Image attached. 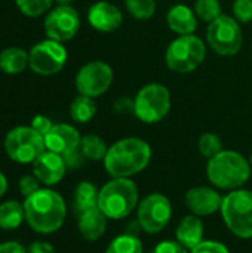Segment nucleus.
Wrapping results in <instances>:
<instances>
[{
    "label": "nucleus",
    "instance_id": "1",
    "mask_svg": "<svg viewBox=\"0 0 252 253\" xmlns=\"http://www.w3.org/2000/svg\"><path fill=\"white\" fill-rule=\"evenodd\" d=\"M151 160V147L135 136L116 141L104 157V168L111 178H131L144 170Z\"/></svg>",
    "mask_w": 252,
    "mask_h": 253
},
{
    "label": "nucleus",
    "instance_id": "2",
    "mask_svg": "<svg viewBox=\"0 0 252 253\" xmlns=\"http://www.w3.org/2000/svg\"><path fill=\"white\" fill-rule=\"evenodd\" d=\"M24 211L27 224L40 234L58 231L62 227L67 213L64 199L49 188H40L34 194L25 197Z\"/></svg>",
    "mask_w": 252,
    "mask_h": 253
},
{
    "label": "nucleus",
    "instance_id": "3",
    "mask_svg": "<svg viewBox=\"0 0 252 253\" xmlns=\"http://www.w3.org/2000/svg\"><path fill=\"white\" fill-rule=\"evenodd\" d=\"M206 175L212 185L221 190H239L251 178V165L241 153L223 150L208 160Z\"/></svg>",
    "mask_w": 252,
    "mask_h": 253
},
{
    "label": "nucleus",
    "instance_id": "4",
    "mask_svg": "<svg viewBox=\"0 0 252 253\" xmlns=\"http://www.w3.org/2000/svg\"><path fill=\"white\" fill-rule=\"evenodd\" d=\"M138 203V188L131 178H113L101 190L98 208L108 219L126 218Z\"/></svg>",
    "mask_w": 252,
    "mask_h": 253
},
{
    "label": "nucleus",
    "instance_id": "5",
    "mask_svg": "<svg viewBox=\"0 0 252 253\" xmlns=\"http://www.w3.org/2000/svg\"><path fill=\"white\" fill-rule=\"evenodd\" d=\"M206 44L196 34L178 36L165 52L166 67L177 74H189L196 71L205 61Z\"/></svg>",
    "mask_w": 252,
    "mask_h": 253
},
{
    "label": "nucleus",
    "instance_id": "6",
    "mask_svg": "<svg viewBox=\"0 0 252 253\" xmlns=\"http://www.w3.org/2000/svg\"><path fill=\"white\" fill-rule=\"evenodd\" d=\"M169 89L162 83L144 84L134 98V116L147 125L162 122L171 111Z\"/></svg>",
    "mask_w": 252,
    "mask_h": 253
},
{
    "label": "nucleus",
    "instance_id": "7",
    "mask_svg": "<svg viewBox=\"0 0 252 253\" xmlns=\"http://www.w3.org/2000/svg\"><path fill=\"white\" fill-rule=\"evenodd\" d=\"M221 215L227 228L239 239H252V191L233 190L223 197Z\"/></svg>",
    "mask_w": 252,
    "mask_h": 253
},
{
    "label": "nucleus",
    "instance_id": "8",
    "mask_svg": "<svg viewBox=\"0 0 252 253\" xmlns=\"http://www.w3.org/2000/svg\"><path fill=\"white\" fill-rule=\"evenodd\" d=\"M4 151L10 160L21 165L34 163L45 151V136L31 126H16L10 129L3 142Z\"/></svg>",
    "mask_w": 252,
    "mask_h": 253
},
{
    "label": "nucleus",
    "instance_id": "9",
    "mask_svg": "<svg viewBox=\"0 0 252 253\" xmlns=\"http://www.w3.org/2000/svg\"><path fill=\"white\" fill-rule=\"evenodd\" d=\"M206 43L220 56H235L244 44L241 22L232 15L223 13L208 24Z\"/></svg>",
    "mask_w": 252,
    "mask_h": 253
},
{
    "label": "nucleus",
    "instance_id": "10",
    "mask_svg": "<svg viewBox=\"0 0 252 253\" xmlns=\"http://www.w3.org/2000/svg\"><path fill=\"white\" fill-rule=\"evenodd\" d=\"M68 52L64 43L52 39H45L36 43L28 52V67L30 70L43 77L58 74L67 64Z\"/></svg>",
    "mask_w": 252,
    "mask_h": 253
},
{
    "label": "nucleus",
    "instance_id": "11",
    "mask_svg": "<svg viewBox=\"0 0 252 253\" xmlns=\"http://www.w3.org/2000/svg\"><path fill=\"white\" fill-rule=\"evenodd\" d=\"M114 73L111 65L104 61L95 59L86 62L76 74L74 86L79 95L98 98L104 95L113 84Z\"/></svg>",
    "mask_w": 252,
    "mask_h": 253
},
{
    "label": "nucleus",
    "instance_id": "12",
    "mask_svg": "<svg viewBox=\"0 0 252 253\" xmlns=\"http://www.w3.org/2000/svg\"><path fill=\"white\" fill-rule=\"evenodd\" d=\"M43 30L48 39L65 43L79 33L80 15L71 4H56L46 13Z\"/></svg>",
    "mask_w": 252,
    "mask_h": 253
},
{
    "label": "nucleus",
    "instance_id": "13",
    "mask_svg": "<svg viewBox=\"0 0 252 253\" xmlns=\"http://www.w3.org/2000/svg\"><path fill=\"white\" fill-rule=\"evenodd\" d=\"M172 218V205L163 194H149L138 205V224L149 234L160 233Z\"/></svg>",
    "mask_w": 252,
    "mask_h": 253
},
{
    "label": "nucleus",
    "instance_id": "14",
    "mask_svg": "<svg viewBox=\"0 0 252 253\" xmlns=\"http://www.w3.org/2000/svg\"><path fill=\"white\" fill-rule=\"evenodd\" d=\"M88 22L100 33H114L123 24V13L116 4L107 0H100L89 7Z\"/></svg>",
    "mask_w": 252,
    "mask_h": 253
},
{
    "label": "nucleus",
    "instance_id": "15",
    "mask_svg": "<svg viewBox=\"0 0 252 253\" xmlns=\"http://www.w3.org/2000/svg\"><path fill=\"white\" fill-rule=\"evenodd\" d=\"M187 209L196 216H209L221 211L223 197L211 187H195L184 196Z\"/></svg>",
    "mask_w": 252,
    "mask_h": 253
},
{
    "label": "nucleus",
    "instance_id": "16",
    "mask_svg": "<svg viewBox=\"0 0 252 253\" xmlns=\"http://www.w3.org/2000/svg\"><path fill=\"white\" fill-rule=\"evenodd\" d=\"M82 136L79 130L67 123L53 125L52 129L45 135V145L48 151L65 156L80 147Z\"/></svg>",
    "mask_w": 252,
    "mask_h": 253
},
{
    "label": "nucleus",
    "instance_id": "17",
    "mask_svg": "<svg viewBox=\"0 0 252 253\" xmlns=\"http://www.w3.org/2000/svg\"><path fill=\"white\" fill-rule=\"evenodd\" d=\"M65 170L67 165L64 162V157L48 150L33 163V173L45 185L58 184L64 178Z\"/></svg>",
    "mask_w": 252,
    "mask_h": 253
},
{
    "label": "nucleus",
    "instance_id": "18",
    "mask_svg": "<svg viewBox=\"0 0 252 253\" xmlns=\"http://www.w3.org/2000/svg\"><path fill=\"white\" fill-rule=\"evenodd\" d=\"M198 21L199 18L195 13V9L187 4H174L166 13V24L169 30L178 36L195 34L198 30Z\"/></svg>",
    "mask_w": 252,
    "mask_h": 253
},
{
    "label": "nucleus",
    "instance_id": "19",
    "mask_svg": "<svg viewBox=\"0 0 252 253\" xmlns=\"http://www.w3.org/2000/svg\"><path fill=\"white\" fill-rule=\"evenodd\" d=\"M205 225L202 219L196 215H187L181 219L177 227V242H180L186 249L193 251L203 242Z\"/></svg>",
    "mask_w": 252,
    "mask_h": 253
},
{
    "label": "nucleus",
    "instance_id": "20",
    "mask_svg": "<svg viewBox=\"0 0 252 253\" xmlns=\"http://www.w3.org/2000/svg\"><path fill=\"white\" fill-rule=\"evenodd\" d=\"M107 216L102 213L100 208H94L91 211L79 215V233L88 242L98 240L107 228Z\"/></svg>",
    "mask_w": 252,
    "mask_h": 253
},
{
    "label": "nucleus",
    "instance_id": "21",
    "mask_svg": "<svg viewBox=\"0 0 252 253\" xmlns=\"http://www.w3.org/2000/svg\"><path fill=\"white\" fill-rule=\"evenodd\" d=\"M27 67H28L27 50L16 47V46H10L0 52V70L4 74L16 76V74H21Z\"/></svg>",
    "mask_w": 252,
    "mask_h": 253
},
{
    "label": "nucleus",
    "instance_id": "22",
    "mask_svg": "<svg viewBox=\"0 0 252 253\" xmlns=\"http://www.w3.org/2000/svg\"><path fill=\"white\" fill-rule=\"evenodd\" d=\"M98 197H100V190L89 181H83L76 187L74 191V202L73 208L74 212L82 215L86 211H91L94 208H98Z\"/></svg>",
    "mask_w": 252,
    "mask_h": 253
},
{
    "label": "nucleus",
    "instance_id": "23",
    "mask_svg": "<svg viewBox=\"0 0 252 253\" xmlns=\"http://www.w3.org/2000/svg\"><path fill=\"white\" fill-rule=\"evenodd\" d=\"M25 221L24 205L16 200H7L0 205V228L15 230Z\"/></svg>",
    "mask_w": 252,
    "mask_h": 253
},
{
    "label": "nucleus",
    "instance_id": "24",
    "mask_svg": "<svg viewBox=\"0 0 252 253\" xmlns=\"http://www.w3.org/2000/svg\"><path fill=\"white\" fill-rule=\"evenodd\" d=\"M97 114L95 98L77 95L70 105V116L76 123H88Z\"/></svg>",
    "mask_w": 252,
    "mask_h": 253
},
{
    "label": "nucleus",
    "instance_id": "25",
    "mask_svg": "<svg viewBox=\"0 0 252 253\" xmlns=\"http://www.w3.org/2000/svg\"><path fill=\"white\" fill-rule=\"evenodd\" d=\"M80 151L83 153V156L88 160L98 162V160H104V157L108 151V147L101 136H98L95 133H88V135L82 136Z\"/></svg>",
    "mask_w": 252,
    "mask_h": 253
},
{
    "label": "nucleus",
    "instance_id": "26",
    "mask_svg": "<svg viewBox=\"0 0 252 253\" xmlns=\"http://www.w3.org/2000/svg\"><path fill=\"white\" fill-rule=\"evenodd\" d=\"M105 253H143V243L132 234H122L111 240Z\"/></svg>",
    "mask_w": 252,
    "mask_h": 253
},
{
    "label": "nucleus",
    "instance_id": "27",
    "mask_svg": "<svg viewBox=\"0 0 252 253\" xmlns=\"http://www.w3.org/2000/svg\"><path fill=\"white\" fill-rule=\"evenodd\" d=\"M125 7L131 16L140 21L150 19L156 12V0H125Z\"/></svg>",
    "mask_w": 252,
    "mask_h": 253
},
{
    "label": "nucleus",
    "instance_id": "28",
    "mask_svg": "<svg viewBox=\"0 0 252 253\" xmlns=\"http://www.w3.org/2000/svg\"><path fill=\"white\" fill-rule=\"evenodd\" d=\"M15 3L22 15L28 18H39L52 9L55 0H15Z\"/></svg>",
    "mask_w": 252,
    "mask_h": 253
},
{
    "label": "nucleus",
    "instance_id": "29",
    "mask_svg": "<svg viewBox=\"0 0 252 253\" xmlns=\"http://www.w3.org/2000/svg\"><path fill=\"white\" fill-rule=\"evenodd\" d=\"M198 148H199V153L209 160L223 151V141L217 133L205 132L199 136Z\"/></svg>",
    "mask_w": 252,
    "mask_h": 253
},
{
    "label": "nucleus",
    "instance_id": "30",
    "mask_svg": "<svg viewBox=\"0 0 252 253\" xmlns=\"http://www.w3.org/2000/svg\"><path fill=\"white\" fill-rule=\"evenodd\" d=\"M193 9L198 18L208 24L223 15V6L220 0H196Z\"/></svg>",
    "mask_w": 252,
    "mask_h": 253
},
{
    "label": "nucleus",
    "instance_id": "31",
    "mask_svg": "<svg viewBox=\"0 0 252 253\" xmlns=\"http://www.w3.org/2000/svg\"><path fill=\"white\" fill-rule=\"evenodd\" d=\"M233 18L241 24L252 21V0H235L232 6Z\"/></svg>",
    "mask_w": 252,
    "mask_h": 253
},
{
    "label": "nucleus",
    "instance_id": "32",
    "mask_svg": "<svg viewBox=\"0 0 252 253\" xmlns=\"http://www.w3.org/2000/svg\"><path fill=\"white\" fill-rule=\"evenodd\" d=\"M18 188L24 197H28V196H31L40 190V181L37 179V176L34 173L33 175H24L18 182Z\"/></svg>",
    "mask_w": 252,
    "mask_h": 253
},
{
    "label": "nucleus",
    "instance_id": "33",
    "mask_svg": "<svg viewBox=\"0 0 252 253\" xmlns=\"http://www.w3.org/2000/svg\"><path fill=\"white\" fill-rule=\"evenodd\" d=\"M192 253H230V251L220 242L203 240L199 246H196Z\"/></svg>",
    "mask_w": 252,
    "mask_h": 253
},
{
    "label": "nucleus",
    "instance_id": "34",
    "mask_svg": "<svg viewBox=\"0 0 252 253\" xmlns=\"http://www.w3.org/2000/svg\"><path fill=\"white\" fill-rule=\"evenodd\" d=\"M36 132H39L42 136H45L50 129H52V126H53V123H52V120L48 117V116H43V114H37V116H34L33 117V120H31V125H30Z\"/></svg>",
    "mask_w": 252,
    "mask_h": 253
},
{
    "label": "nucleus",
    "instance_id": "35",
    "mask_svg": "<svg viewBox=\"0 0 252 253\" xmlns=\"http://www.w3.org/2000/svg\"><path fill=\"white\" fill-rule=\"evenodd\" d=\"M153 253H189V249H186L177 240H165L156 246Z\"/></svg>",
    "mask_w": 252,
    "mask_h": 253
},
{
    "label": "nucleus",
    "instance_id": "36",
    "mask_svg": "<svg viewBox=\"0 0 252 253\" xmlns=\"http://www.w3.org/2000/svg\"><path fill=\"white\" fill-rule=\"evenodd\" d=\"M62 157H64V162H65L67 168H73V169L80 168V166L85 163V159H86V157L83 156V153L80 151V147L76 148L74 151H71V153L62 156Z\"/></svg>",
    "mask_w": 252,
    "mask_h": 253
},
{
    "label": "nucleus",
    "instance_id": "37",
    "mask_svg": "<svg viewBox=\"0 0 252 253\" xmlns=\"http://www.w3.org/2000/svg\"><path fill=\"white\" fill-rule=\"evenodd\" d=\"M114 111L117 114H134V99H129L126 96L119 98L114 102Z\"/></svg>",
    "mask_w": 252,
    "mask_h": 253
},
{
    "label": "nucleus",
    "instance_id": "38",
    "mask_svg": "<svg viewBox=\"0 0 252 253\" xmlns=\"http://www.w3.org/2000/svg\"><path fill=\"white\" fill-rule=\"evenodd\" d=\"M27 253H56L53 246L46 242H34L28 249Z\"/></svg>",
    "mask_w": 252,
    "mask_h": 253
},
{
    "label": "nucleus",
    "instance_id": "39",
    "mask_svg": "<svg viewBox=\"0 0 252 253\" xmlns=\"http://www.w3.org/2000/svg\"><path fill=\"white\" fill-rule=\"evenodd\" d=\"M0 253H27V251L18 242H4L0 245Z\"/></svg>",
    "mask_w": 252,
    "mask_h": 253
},
{
    "label": "nucleus",
    "instance_id": "40",
    "mask_svg": "<svg viewBox=\"0 0 252 253\" xmlns=\"http://www.w3.org/2000/svg\"><path fill=\"white\" fill-rule=\"evenodd\" d=\"M6 191H7V179H6V176L0 172V197H3Z\"/></svg>",
    "mask_w": 252,
    "mask_h": 253
},
{
    "label": "nucleus",
    "instance_id": "41",
    "mask_svg": "<svg viewBox=\"0 0 252 253\" xmlns=\"http://www.w3.org/2000/svg\"><path fill=\"white\" fill-rule=\"evenodd\" d=\"M56 4H71L73 0H55Z\"/></svg>",
    "mask_w": 252,
    "mask_h": 253
},
{
    "label": "nucleus",
    "instance_id": "42",
    "mask_svg": "<svg viewBox=\"0 0 252 253\" xmlns=\"http://www.w3.org/2000/svg\"><path fill=\"white\" fill-rule=\"evenodd\" d=\"M250 165H251V169H252V154H251V157H250Z\"/></svg>",
    "mask_w": 252,
    "mask_h": 253
}]
</instances>
